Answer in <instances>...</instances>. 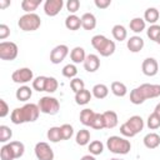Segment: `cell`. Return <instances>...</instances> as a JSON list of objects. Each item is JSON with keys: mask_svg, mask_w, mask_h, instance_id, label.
Masks as SVG:
<instances>
[{"mask_svg": "<svg viewBox=\"0 0 160 160\" xmlns=\"http://www.w3.org/2000/svg\"><path fill=\"white\" fill-rule=\"evenodd\" d=\"M40 109L39 105L36 104H25L21 108H16L11 111L10 115V120L12 124L19 125V124H24V122H32L35 120H38L39 114H40Z\"/></svg>", "mask_w": 160, "mask_h": 160, "instance_id": "6da1fadb", "label": "cell"}, {"mask_svg": "<svg viewBox=\"0 0 160 160\" xmlns=\"http://www.w3.org/2000/svg\"><path fill=\"white\" fill-rule=\"evenodd\" d=\"M160 96L159 84H141L130 92V101L134 105H140L148 99H154Z\"/></svg>", "mask_w": 160, "mask_h": 160, "instance_id": "7a4b0ae2", "label": "cell"}, {"mask_svg": "<svg viewBox=\"0 0 160 160\" xmlns=\"http://www.w3.org/2000/svg\"><path fill=\"white\" fill-rule=\"evenodd\" d=\"M91 45L101 56H105V58H108L115 52V42L112 40H109L104 35L92 36L91 38Z\"/></svg>", "mask_w": 160, "mask_h": 160, "instance_id": "3957f363", "label": "cell"}, {"mask_svg": "<svg viewBox=\"0 0 160 160\" xmlns=\"http://www.w3.org/2000/svg\"><path fill=\"white\" fill-rule=\"evenodd\" d=\"M144 129V120L139 115H134L129 118L121 126H120V132L121 135L126 138H134L136 134H139Z\"/></svg>", "mask_w": 160, "mask_h": 160, "instance_id": "277c9868", "label": "cell"}, {"mask_svg": "<svg viewBox=\"0 0 160 160\" xmlns=\"http://www.w3.org/2000/svg\"><path fill=\"white\" fill-rule=\"evenodd\" d=\"M106 146L109 149L110 152L112 154H118V155H125L131 150V144L129 140H126L125 138H120V136H110L106 140Z\"/></svg>", "mask_w": 160, "mask_h": 160, "instance_id": "5b68a950", "label": "cell"}, {"mask_svg": "<svg viewBox=\"0 0 160 160\" xmlns=\"http://www.w3.org/2000/svg\"><path fill=\"white\" fill-rule=\"evenodd\" d=\"M18 25L22 31H35V30H38L40 28L41 19L35 12L25 14V15L20 16V19L18 21Z\"/></svg>", "mask_w": 160, "mask_h": 160, "instance_id": "8992f818", "label": "cell"}, {"mask_svg": "<svg viewBox=\"0 0 160 160\" xmlns=\"http://www.w3.org/2000/svg\"><path fill=\"white\" fill-rule=\"evenodd\" d=\"M39 109L41 112L48 114V115H55L60 110V104L59 100L52 98V96H42L39 100Z\"/></svg>", "mask_w": 160, "mask_h": 160, "instance_id": "52a82bcc", "label": "cell"}, {"mask_svg": "<svg viewBox=\"0 0 160 160\" xmlns=\"http://www.w3.org/2000/svg\"><path fill=\"white\" fill-rule=\"evenodd\" d=\"M19 54L18 45L12 41H1L0 42V59L11 61L15 60Z\"/></svg>", "mask_w": 160, "mask_h": 160, "instance_id": "ba28073f", "label": "cell"}, {"mask_svg": "<svg viewBox=\"0 0 160 160\" xmlns=\"http://www.w3.org/2000/svg\"><path fill=\"white\" fill-rule=\"evenodd\" d=\"M35 156L38 160H54V151L48 142L40 141L35 145Z\"/></svg>", "mask_w": 160, "mask_h": 160, "instance_id": "9c48e42d", "label": "cell"}, {"mask_svg": "<svg viewBox=\"0 0 160 160\" xmlns=\"http://www.w3.org/2000/svg\"><path fill=\"white\" fill-rule=\"evenodd\" d=\"M32 78H34L32 70L29 68H20V69L15 70L11 75L12 81L16 84H26V82L31 81Z\"/></svg>", "mask_w": 160, "mask_h": 160, "instance_id": "30bf717a", "label": "cell"}, {"mask_svg": "<svg viewBox=\"0 0 160 160\" xmlns=\"http://www.w3.org/2000/svg\"><path fill=\"white\" fill-rule=\"evenodd\" d=\"M69 54V48L64 44L55 46L50 52V61L52 64H60Z\"/></svg>", "mask_w": 160, "mask_h": 160, "instance_id": "8fae6325", "label": "cell"}, {"mask_svg": "<svg viewBox=\"0 0 160 160\" xmlns=\"http://www.w3.org/2000/svg\"><path fill=\"white\" fill-rule=\"evenodd\" d=\"M141 70L146 76H155L159 71V64L154 58H146L141 64Z\"/></svg>", "mask_w": 160, "mask_h": 160, "instance_id": "7c38bea8", "label": "cell"}, {"mask_svg": "<svg viewBox=\"0 0 160 160\" xmlns=\"http://www.w3.org/2000/svg\"><path fill=\"white\" fill-rule=\"evenodd\" d=\"M64 6L62 0H46L44 4V11L48 16H55Z\"/></svg>", "mask_w": 160, "mask_h": 160, "instance_id": "4fadbf2b", "label": "cell"}, {"mask_svg": "<svg viewBox=\"0 0 160 160\" xmlns=\"http://www.w3.org/2000/svg\"><path fill=\"white\" fill-rule=\"evenodd\" d=\"M82 64H84V69L88 72H95L100 68V59L95 54H89V55H86L85 61Z\"/></svg>", "mask_w": 160, "mask_h": 160, "instance_id": "5bb4252c", "label": "cell"}, {"mask_svg": "<svg viewBox=\"0 0 160 160\" xmlns=\"http://www.w3.org/2000/svg\"><path fill=\"white\" fill-rule=\"evenodd\" d=\"M126 46H128V49H129L131 52H139V51L142 50V48H144V40H142V38H140V36H138V35L131 36V38L128 40Z\"/></svg>", "mask_w": 160, "mask_h": 160, "instance_id": "9a60e30c", "label": "cell"}, {"mask_svg": "<svg viewBox=\"0 0 160 160\" xmlns=\"http://www.w3.org/2000/svg\"><path fill=\"white\" fill-rule=\"evenodd\" d=\"M142 141L148 149H156L160 145V135L156 132H149L144 136Z\"/></svg>", "mask_w": 160, "mask_h": 160, "instance_id": "2e32d148", "label": "cell"}, {"mask_svg": "<svg viewBox=\"0 0 160 160\" xmlns=\"http://www.w3.org/2000/svg\"><path fill=\"white\" fill-rule=\"evenodd\" d=\"M81 26L85 30H94L96 26V18L91 12H85L81 16Z\"/></svg>", "mask_w": 160, "mask_h": 160, "instance_id": "e0dca14e", "label": "cell"}, {"mask_svg": "<svg viewBox=\"0 0 160 160\" xmlns=\"http://www.w3.org/2000/svg\"><path fill=\"white\" fill-rule=\"evenodd\" d=\"M104 115V120H105V128L106 129H114L118 125V114L112 110H108L105 112H102Z\"/></svg>", "mask_w": 160, "mask_h": 160, "instance_id": "ac0fdd59", "label": "cell"}, {"mask_svg": "<svg viewBox=\"0 0 160 160\" xmlns=\"http://www.w3.org/2000/svg\"><path fill=\"white\" fill-rule=\"evenodd\" d=\"M65 26H66V29L72 30V31L79 30L80 26H81V18L76 16L75 14H70V15L65 19Z\"/></svg>", "mask_w": 160, "mask_h": 160, "instance_id": "d6986e66", "label": "cell"}, {"mask_svg": "<svg viewBox=\"0 0 160 160\" xmlns=\"http://www.w3.org/2000/svg\"><path fill=\"white\" fill-rule=\"evenodd\" d=\"M85 58H86V54H85V50L81 46H75L71 50V52H70V59L72 60L74 64L84 62L85 61Z\"/></svg>", "mask_w": 160, "mask_h": 160, "instance_id": "ffe728a7", "label": "cell"}, {"mask_svg": "<svg viewBox=\"0 0 160 160\" xmlns=\"http://www.w3.org/2000/svg\"><path fill=\"white\" fill-rule=\"evenodd\" d=\"M159 16H160V12L156 8H148L144 12V20L151 25H154L159 20Z\"/></svg>", "mask_w": 160, "mask_h": 160, "instance_id": "44dd1931", "label": "cell"}, {"mask_svg": "<svg viewBox=\"0 0 160 160\" xmlns=\"http://www.w3.org/2000/svg\"><path fill=\"white\" fill-rule=\"evenodd\" d=\"M32 95V90L30 89V86H26V85H22L20 86L16 92H15V96L19 101H28Z\"/></svg>", "mask_w": 160, "mask_h": 160, "instance_id": "7402d4cb", "label": "cell"}, {"mask_svg": "<svg viewBox=\"0 0 160 160\" xmlns=\"http://www.w3.org/2000/svg\"><path fill=\"white\" fill-rule=\"evenodd\" d=\"M94 116H95V111L86 108V109L81 110V112H80V122L85 126H91Z\"/></svg>", "mask_w": 160, "mask_h": 160, "instance_id": "603a6c76", "label": "cell"}, {"mask_svg": "<svg viewBox=\"0 0 160 160\" xmlns=\"http://www.w3.org/2000/svg\"><path fill=\"white\" fill-rule=\"evenodd\" d=\"M91 96H92V94L89 90L82 89L81 91H79V92L75 94V102L78 105H86L91 100Z\"/></svg>", "mask_w": 160, "mask_h": 160, "instance_id": "cb8c5ba5", "label": "cell"}, {"mask_svg": "<svg viewBox=\"0 0 160 160\" xmlns=\"http://www.w3.org/2000/svg\"><path fill=\"white\" fill-rule=\"evenodd\" d=\"M111 91L115 96L118 98H122L128 94V88L125 84L120 82V81H112L111 82Z\"/></svg>", "mask_w": 160, "mask_h": 160, "instance_id": "d4e9b609", "label": "cell"}, {"mask_svg": "<svg viewBox=\"0 0 160 160\" xmlns=\"http://www.w3.org/2000/svg\"><path fill=\"white\" fill-rule=\"evenodd\" d=\"M129 26H130V30L131 31L139 34V32H141V31L145 30V20L142 18H134V19L130 20Z\"/></svg>", "mask_w": 160, "mask_h": 160, "instance_id": "484cf974", "label": "cell"}, {"mask_svg": "<svg viewBox=\"0 0 160 160\" xmlns=\"http://www.w3.org/2000/svg\"><path fill=\"white\" fill-rule=\"evenodd\" d=\"M111 32H112L114 39L118 40V41H124V40L128 38V31H126V29H125L122 25H119V24L112 26Z\"/></svg>", "mask_w": 160, "mask_h": 160, "instance_id": "4316f807", "label": "cell"}, {"mask_svg": "<svg viewBox=\"0 0 160 160\" xmlns=\"http://www.w3.org/2000/svg\"><path fill=\"white\" fill-rule=\"evenodd\" d=\"M75 140H76V144L80 145V146H85L89 144L90 141V131L86 130V129H81L78 131L76 136H75Z\"/></svg>", "mask_w": 160, "mask_h": 160, "instance_id": "83f0119b", "label": "cell"}, {"mask_svg": "<svg viewBox=\"0 0 160 160\" xmlns=\"http://www.w3.org/2000/svg\"><path fill=\"white\" fill-rule=\"evenodd\" d=\"M8 145L10 146V149H11L15 159H19V158H21L24 155L25 146H24V144L21 141H10Z\"/></svg>", "mask_w": 160, "mask_h": 160, "instance_id": "f1b7e54d", "label": "cell"}, {"mask_svg": "<svg viewBox=\"0 0 160 160\" xmlns=\"http://www.w3.org/2000/svg\"><path fill=\"white\" fill-rule=\"evenodd\" d=\"M40 2H41V0H22L21 1V9L26 14H31L38 9Z\"/></svg>", "mask_w": 160, "mask_h": 160, "instance_id": "f546056e", "label": "cell"}, {"mask_svg": "<svg viewBox=\"0 0 160 160\" xmlns=\"http://www.w3.org/2000/svg\"><path fill=\"white\" fill-rule=\"evenodd\" d=\"M108 94H109V89H108V86L106 85H104V84H96V85H94V88H92V95L96 98V99H105L106 96H108Z\"/></svg>", "mask_w": 160, "mask_h": 160, "instance_id": "4dcf8cb0", "label": "cell"}, {"mask_svg": "<svg viewBox=\"0 0 160 160\" xmlns=\"http://www.w3.org/2000/svg\"><path fill=\"white\" fill-rule=\"evenodd\" d=\"M46 136H48V139H49L51 142H58V141L62 140L60 126H52V128H50V129L48 130V132H46Z\"/></svg>", "mask_w": 160, "mask_h": 160, "instance_id": "1f68e13d", "label": "cell"}, {"mask_svg": "<svg viewBox=\"0 0 160 160\" xmlns=\"http://www.w3.org/2000/svg\"><path fill=\"white\" fill-rule=\"evenodd\" d=\"M92 129L95 130H101V129H105V120H104V115L100 114V112H95V116H94V120L91 122V126Z\"/></svg>", "mask_w": 160, "mask_h": 160, "instance_id": "d6a6232c", "label": "cell"}, {"mask_svg": "<svg viewBox=\"0 0 160 160\" xmlns=\"http://www.w3.org/2000/svg\"><path fill=\"white\" fill-rule=\"evenodd\" d=\"M104 150V144L100 140H94L89 144V151L91 155H100Z\"/></svg>", "mask_w": 160, "mask_h": 160, "instance_id": "836d02e7", "label": "cell"}, {"mask_svg": "<svg viewBox=\"0 0 160 160\" xmlns=\"http://www.w3.org/2000/svg\"><path fill=\"white\" fill-rule=\"evenodd\" d=\"M48 76H38L32 80V89L36 91H45V84H46Z\"/></svg>", "mask_w": 160, "mask_h": 160, "instance_id": "e575fe53", "label": "cell"}, {"mask_svg": "<svg viewBox=\"0 0 160 160\" xmlns=\"http://www.w3.org/2000/svg\"><path fill=\"white\" fill-rule=\"evenodd\" d=\"M148 128L151 129V130H155V129L160 128V116L156 112H152V114L149 115V118H148Z\"/></svg>", "mask_w": 160, "mask_h": 160, "instance_id": "d590c367", "label": "cell"}, {"mask_svg": "<svg viewBox=\"0 0 160 160\" xmlns=\"http://www.w3.org/2000/svg\"><path fill=\"white\" fill-rule=\"evenodd\" d=\"M62 75L65 76V78H68V79H72V78H75L76 76V74H78V69H76V66L74 65V64H68V65H65L64 68H62Z\"/></svg>", "mask_w": 160, "mask_h": 160, "instance_id": "8d00e7d4", "label": "cell"}, {"mask_svg": "<svg viewBox=\"0 0 160 160\" xmlns=\"http://www.w3.org/2000/svg\"><path fill=\"white\" fill-rule=\"evenodd\" d=\"M12 131L6 125H0V142H6L11 139Z\"/></svg>", "mask_w": 160, "mask_h": 160, "instance_id": "74e56055", "label": "cell"}, {"mask_svg": "<svg viewBox=\"0 0 160 160\" xmlns=\"http://www.w3.org/2000/svg\"><path fill=\"white\" fill-rule=\"evenodd\" d=\"M58 86H59L58 80L55 78H52V76H48L46 84H45V91H48V92H55L58 90Z\"/></svg>", "mask_w": 160, "mask_h": 160, "instance_id": "f35d334b", "label": "cell"}, {"mask_svg": "<svg viewBox=\"0 0 160 160\" xmlns=\"http://www.w3.org/2000/svg\"><path fill=\"white\" fill-rule=\"evenodd\" d=\"M60 130H61V138H62V140H69L74 135V128L70 124L61 125L60 126Z\"/></svg>", "mask_w": 160, "mask_h": 160, "instance_id": "ab89813d", "label": "cell"}, {"mask_svg": "<svg viewBox=\"0 0 160 160\" xmlns=\"http://www.w3.org/2000/svg\"><path fill=\"white\" fill-rule=\"evenodd\" d=\"M146 35H148V38H149L150 40L156 41L158 36L160 35V25H156V24L150 25L149 29H148V31H146Z\"/></svg>", "mask_w": 160, "mask_h": 160, "instance_id": "60d3db41", "label": "cell"}, {"mask_svg": "<svg viewBox=\"0 0 160 160\" xmlns=\"http://www.w3.org/2000/svg\"><path fill=\"white\" fill-rule=\"evenodd\" d=\"M0 158L1 160H14V154L10 149V146L6 144V145H2L1 149H0Z\"/></svg>", "mask_w": 160, "mask_h": 160, "instance_id": "b9f144b4", "label": "cell"}, {"mask_svg": "<svg viewBox=\"0 0 160 160\" xmlns=\"http://www.w3.org/2000/svg\"><path fill=\"white\" fill-rule=\"evenodd\" d=\"M70 88H71V90L76 94V92L81 91L82 89H85V82H84L81 79H79V78H74V79L70 81Z\"/></svg>", "mask_w": 160, "mask_h": 160, "instance_id": "7bdbcfd3", "label": "cell"}, {"mask_svg": "<svg viewBox=\"0 0 160 160\" xmlns=\"http://www.w3.org/2000/svg\"><path fill=\"white\" fill-rule=\"evenodd\" d=\"M66 9L69 10V12L75 14V12L80 9V1H79V0H68V2H66Z\"/></svg>", "mask_w": 160, "mask_h": 160, "instance_id": "ee69618b", "label": "cell"}, {"mask_svg": "<svg viewBox=\"0 0 160 160\" xmlns=\"http://www.w3.org/2000/svg\"><path fill=\"white\" fill-rule=\"evenodd\" d=\"M9 114V105L4 99H0V118H5Z\"/></svg>", "mask_w": 160, "mask_h": 160, "instance_id": "f6af8a7d", "label": "cell"}, {"mask_svg": "<svg viewBox=\"0 0 160 160\" xmlns=\"http://www.w3.org/2000/svg\"><path fill=\"white\" fill-rule=\"evenodd\" d=\"M10 35V29L8 25L1 24L0 25V40H5L8 36Z\"/></svg>", "mask_w": 160, "mask_h": 160, "instance_id": "bcb514c9", "label": "cell"}, {"mask_svg": "<svg viewBox=\"0 0 160 160\" xmlns=\"http://www.w3.org/2000/svg\"><path fill=\"white\" fill-rule=\"evenodd\" d=\"M94 4H95V6L99 8V9H106L108 6H110L111 0H95Z\"/></svg>", "mask_w": 160, "mask_h": 160, "instance_id": "7dc6e473", "label": "cell"}, {"mask_svg": "<svg viewBox=\"0 0 160 160\" xmlns=\"http://www.w3.org/2000/svg\"><path fill=\"white\" fill-rule=\"evenodd\" d=\"M10 5V0H0V9H5Z\"/></svg>", "mask_w": 160, "mask_h": 160, "instance_id": "c3c4849f", "label": "cell"}, {"mask_svg": "<svg viewBox=\"0 0 160 160\" xmlns=\"http://www.w3.org/2000/svg\"><path fill=\"white\" fill-rule=\"evenodd\" d=\"M80 160H96L95 158H94V155H91V154H89V155H84Z\"/></svg>", "mask_w": 160, "mask_h": 160, "instance_id": "681fc988", "label": "cell"}, {"mask_svg": "<svg viewBox=\"0 0 160 160\" xmlns=\"http://www.w3.org/2000/svg\"><path fill=\"white\" fill-rule=\"evenodd\" d=\"M154 112H156V114L160 116V102H159V104L155 106V110H154Z\"/></svg>", "mask_w": 160, "mask_h": 160, "instance_id": "f907efd6", "label": "cell"}, {"mask_svg": "<svg viewBox=\"0 0 160 160\" xmlns=\"http://www.w3.org/2000/svg\"><path fill=\"white\" fill-rule=\"evenodd\" d=\"M155 42H158V44H159V45H160V35H159V36H158V39H156V41H155Z\"/></svg>", "mask_w": 160, "mask_h": 160, "instance_id": "816d5d0a", "label": "cell"}, {"mask_svg": "<svg viewBox=\"0 0 160 160\" xmlns=\"http://www.w3.org/2000/svg\"><path fill=\"white\" fill-rule=\"evenodd\" d=\"M110 160H124V159H119V158H112V159H110Z\"/></svg>", "mask_w": 160, "mask_h": 160, "instance_id": "f5cc1de1", "label": "cell"}]
</instances>
